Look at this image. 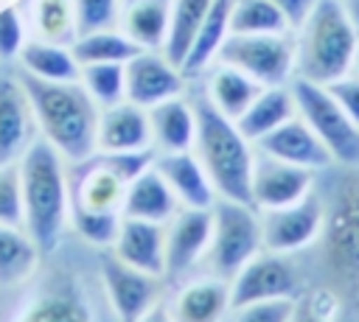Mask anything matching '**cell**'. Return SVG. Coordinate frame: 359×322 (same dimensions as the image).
Masks as SVG:
<instances>
[{
  "label": "cell",
  "instance_id": "cell-18",
  "mask_svg": "<svg viewBox=\"0 0 359 322\" xmlns=\"http://www.w3.org/2000/svg\"><path fill=\"white\" fill-rule=\"evenodd\" d=\"M109 249L123 263L165 280V224L123 216L118 238Z\"/></svg>",
  "mask_w": 359,
  "mask_h": 322
},
{
  "label": "cell",
  "instance_id": "cell-11",
  "mask_svg": "<svg viewBox=\"0 0 359 322\" xmlns=\"http://www.w3.org/2000/svg\"><path fill=\"white\" fill-rule=\"evenodd\" d=\"M258 213H261V235H264V249L266 252L297 255V252L314 246V241L320 238L323 199H320L317 188L294 204L258 210Z\"/></svg>",
  "mask_w": 359,
  "mask_h": 322
},
{
  "label": "cell",
  "instance_id": "cell-33",
  "mask_svg": "<svg viewBox=\"0 0 359 322\" xmlns=\"http://www.w3.org/2000/svg\"><path fill=\"white\" fill-rule=\"evenodd\" d=\"M34 25L45 42L73 45L79 36L73 0H34Z\"/></svg>",
  "mask_w": 359,
  "mask_h": 322
},
{
  "label": "cell",
  "instance_id": "cell-41",
  "mask_svg": "<svg viewBox=\"0 0 359 322\" xmlns=\"http://www.w3.org/2000/svg\"><path fill=\"white\" fill-rule=\"evenodd\" d=\"M22 22L14 6L0 8V62L14 59L22 50Z\"/></svg>",
  "mask_w": 359,
  "mask_h": 322
},
{
  "label": "cell",
  "instance_id": "cell-23",
  "mask_svg": "<svg viewBox=\"0 0 359 322\" xmlns=\"http://www.w3.org/2000/svg\"><path fill=\"white\" fill-rule=\"evenodd\" d=\"M151 146L157 151H188L196 143V112L194 101L177 95L149 109Z\"/></svg>",
  "mask_w": 359,
  "mask_h": 322
},
{
  "label": "cell",
  "instance_id": "cell-7",
  "mask_svg": "<svg viewBox=\"0 0 359 322\" xmlns=\"http://www.w3.org/2000/svg\"><path fill=\"white\" fill-rule=\"evenodd\" d=\"M289 90L294 95L297 115L325 143L334 157V165H359V126L342 112L328 87L294 76Z\"/></svg>",
  "mask_w": 359,
  "mask_h": 322
},
{
  "label": "cell",
  "instance_id": "cell-12",
  "mask_svg": "<svg viewBox=\"0 0 359 322\" xmlns=\"http://www.w3.org/2000/svg\"><path fill=\"white\" fill-rule=\"evenodd\" d=\"M213 235V207H180L165 224V283L191 277L208 255Z\"/></svg>",
  "mask_w": 359,
  "mask_h": 322
},
{
  "label": "cell",
  "instance_id": "cell-35",
  "mask_svg": "<svg viewBox=\"0 0 359 322\" xmlns=\"http://www.w3.org/2000/svg\"><path fill=\"white\" fill-rule=\"evenodd\" d=\"M81 84L98 106L121 104L126 101V64L121 62L81 64Z\"/></svg>",
  "mask_w": 359,
  "mask_h": 322
},
{
  "label": "cell",
  "instance_id": "cell-14",
  "mask_svg": "<svg viewBox=\"0 0 359 322\" xmlns=\"http://www.w3.org/2000/svg\"><path fill=\"white\" fill-rule=\"evenodd\" d=\"M314 179H317V171H309L258 151L252 162V182H250L252 207L272 210V207L294 204L314 190Z\"/></svg>",
  "mask_w": 359,
  "mask_h": 322
},
{
  "label": "cell",
  "instance_id": "cell-42",
  "mask_svg": "<svg viewBox=\"0 0 359 322\" xmlns=\"http://www.w3.org/2000/svg\"><path fill=\"white\" fill-rule=\"evenodd\" d=\"M334 101L342 106V112L359 126V73H348L331 84H325Z\"/></svg>",
  "mask_w": 359,
  "mask_h": 322
},
{
  "label": "cell",
  "instance_id": "cell-26",
  "mask_svg": "<svg viewBox=\"0 0 359 322\" xmlns=\"http://www.w3.org/2000/svg\"><path fill=\"white\" fill-rule=\"evenodd\" d=\"M171 28V0H129L123 34L143 50H163Z\"/></svg>",
  "mask_w": 359,
  "mask_h": 322
},
{
  "label": "cell",
  "instance_id": "cell-34",
  "mask_svg": "<svg viewBox=\"0 0 359 322\" xmlns=\"http://www.w3.org/2000/svg\"><path fill=\"white\" fill-rule=\"evenodd\" d=\"M36 244L17 227L0 224V283L22 280L36 263Z\"/></svg>",
  "mask_w": 359,
  "mask_h": 322
},
{
  "label": "cell",
  "instance_id": "cell-8",
  "mask_svg": "<svg viewBox=\"0 0 359 322\" xmlns=\"http://www.w3.org/2000/svg\"><path fill=\"white\" fill-rule=\"evenodd\" d=\"M216 59L261 87H280L294 78V39L289 34H227Z\"/></svg>",
  "mask_w": 359,
  "mask_h": 322
},
{
  "label": "cell",
  "instance_id": "cell-45",
  "mask_svg": "<svg viewBox=\"0 0 359 322\" xmlns=\"http://www.w3.org/2000/svg\"><path fill=\"white\" fill-rule=\"evenodd\" d=\"M342 6H345V11L351 14V20L356 22V28H359V0H342Z\"/></svg>",
  "mask_w": 359,
  "mask_h": 322
},
{
  "label": "cell",
  "instance_id": "cell-32",
  "mask_svg": "<svg viewBox=\"0 0 359 322\" xmlns=\"http://www.w3.org/2000/svg\"><path fill=\"white\" fill-rule=\"evenodd\" d=\"M289 17L272 0H233L230 34H289Z\"/></svg>",
  "mask_w": 359,
  "mask_h": 322
},
{
  "label": "cell",
  "instance_id": "cell-25",
  "mask_svg": "<svg viewBox=\"0 0 359 322\" xmlns=\"http://www.w3.org/2000/svg\"><path fill=\"white\" fill-rule=\"evenodd\" d=\"M230 8H233V0H213L194 42H191V50L182 62V76L185 78H196L219 53L222 42L227 39L230 34Z\"/></svg>",
  "mask_w": 359,
  "mask_h": 322
},
{
  "label": "cell",
  "instance_id": "cell-2",
  "mask_svg": "<svg viewBox=\"0 0 359 322\" xmlns=\"http://www.w3.org/2000/svg\"><path fill=\"white\" fill-rule=\"evenodd\" d=\"M20 84L31 101L34 118L53 143V148L70 162H81L98 151V104L81 81H48L22 70Z\"/></svg>",
  "mask_w": 359,
  "mask_h": 322
},
{
  "label": "cell",
  "instance_id": "cell-22",
  "mask_svg": "<svg viewBox=\"0 0 359 322\" xmlns=\"http://www.w3.org/2000/svg\"><path fill=\"white\" fill-rule=\"evenodd\" d=\"M180 199L174 196V190L168 188V182L163 179V174L151 165L143 174H137L129 188H126V199H123V216L129 218H143V221H157V224H168L177 210H180Z\"/></svg>",
  "mask_w": 359,
  "mask_h": 322
},
{
  "label": "cell",
  "instance_id": "cell-15",
  "mask_svg": "<svg viewBox=\"0 0 359 322\" xmlns=\"http://www.w3.org/2000/svg\"><path fill=\"white\" fill-rule=\"evenodd\" d=\"M182 70L163 50H140L126 62V101L151 109L185 92Z\"/></svg>",
  "mask_w": 359,
  "mask_h": 322
},
{
  "label": "cell",
  "instance_id": "cell-21",
  "mask_svg": "<svg viewBox=\"0 0 359 322\" xmlns=\"http://www.w3.org/2000/svg\"><path fill=\"white\" fill-rule=\"evenodd\" d=\"M151 146L149 109L132 101L104 106L98 115V151H143Z\"/></svg>",
  "mask_w": 359,
  "mask_h": 322
},
{
  "label": "cell",
  "instance_id": "cell-20",
  "mask_svg": "<svg viewBox=\"0 0 359 322\" xmlns=\"http://www.w3.org/2000/svg\"><path fill=\"white\" fill-rule=\"evenodd\" d=\"M34 109L20 78L0 76V165L17 162L31 146Z\"/></svg>",
  "mask_w": 359,
  "mask_h": 322
},
{
  "label": "cell",
  "instance_id": "cell-44",
  "mask_svg": "<svg viewBox=\"0 0 359 322\" xmlns=\"http://www.w3.org/2000/svg\"><path fill=\"white\" fill-rule=\"evenodd\" d=\"M137 322H177V319H174V314H171V308H168V300L163 297V300L154 302Z\"/></svg>",
  "mask_w": 359,
  "mask_h": 322
},
{
  "label": "cell",
  "instance_id": "cell-38",
  "mask_svg": "<svg viewBox=\"0 0 359 322\" xmlns=\"http://www.w3.org/2000/svg\"><path fill=\"white\" fill-rule=\"evenodd\" d=\"M76 8V31L93 34L107 31L118 22V0H73Z\"/></svg>",
  "mask_w": 359,
  "mask_h": 322
},
{
  "label": "cell",
  "instance_id": "cell-29",
  "mask_svg": "<svg viewBox=\"0 0 359 322\" xmlns=\"http://www.w3.org/2000/svg\"><path fill=\"white\" fill-rule=\"evenodd\" d=\"M20 62L22 70L48 78V81H79L81 78V64L76 62L73 50L67 45H56V42H25L20 50Z\"/></svg>",
  "mask_w": 359,
  "mask_h": 322
},
{
  "label": "cell",
  "instance_id": "cell-1",
  "mask_svg": "<svg viewBox=\"0 0 359 322\" xmlns=\"http://www.w3.org/2000/svg\"><path fill=\"white\" fill-rule=\"evenodd\" d=\"M314 188L323 199L317 288L337 300L339 316H359V165H331L317 174Z\"/></svg>",
  "mask_w": 359,
  "mask_h": 322
},
{
  "label": "cell",
  "instance_id": "cell-31",
  "mask_svg": "<svg viewBox=\"0 0 359 322\" xmlns=\"http://www.w3.org/2000/svg\"><path fill=\"white\" fill-rule=\"evenodd\" d=\"M70 50H73L79 64H95V62H121V64H126L143 48L137 42H132L126 34H118V31L107 28V31H93V34L76 36Z\"/></svg>",
  "mask_w": 359,
  "mask_h": 322
},
{
  "label": "cell",
  "instance_id": "cell-27",
  "mask_svg": "<svg viewBox=\"0 0 359 322\" xmlns=\"http://www.w3.org/2000/svg\"><path fill=\"white\" fill-rule=\"evenodd\" d=\"M261 90H264V87H261L255 78H250L247 73H241V70H236V67L219 62L216 70H213L210 78H208L205 95L210 98V104H213L222 115H227L230 120H238V118L244 115V109L255 101V95H258Z\"/></svg>",
  "mask_w": 359,
  "mask_h": 322
},
{
  "label": "cell",
  "instance_id": "cell-4",
  "mask_svg": "<svg viewBox=\"0 0 359 322\" xmlns=\"http://www.w3.org/2000/svg\"><path fill=\"white\" fill-rule=\"evenodd\" d=\"M20 176L28 235L39 252H53L70 216V188L62 154L50 140H31V146L20 157Z\"/></svg>",
  "mask_w": 359,
  "mask_h": 322
},
{
  "label": "cell",
  "instance_id": "cell-9",
  "mask_svg": "<svg viewBox=\"0 0 359 322\" xmlns=\"http://www.w3.org/2000/svg\"><path fill=\"white\" fill-rule=\"evenodd\" d=\"M303 294V274L292 263V255L261 249L230 277V311L264 300H297Z\"/></svg>",
  "mask_w": 359,
  "mask_h": 322
},
{
  "label": "cell",
  "instance_id": "cell-13",
  "mask_svg": "<svg viewBox=\"0 0 359 322\" xmlns=\"http://www.w3.org/2000/svg\"><path fill=\"white\" fill-rule=\"evenodd\" d=\"M67 188H70V207L121 213L129 179L118 171L115 160L107 151H101V154H90L81 162H73Z\"/></svg>",
  "mask_w": 359,
  "mask_h": 322
},
{
  "label": "cell",
  "instance_id": "cell-6",
  "mask_svg": "<svg viewBox=\"0 0 359 322\" xmlns=\"http://www.w3.org/2000/svg\"><path fill=\"white\" fill-rule=\"evenodd\" d=\"M264 249L261 213L236 199L213 202V235L205 255V272L230 280L250 258Z\"/></svg>",
  "mask_w": 359,
  "mask_h": 322
},
{
  "label": "cell",
  "instance_id": "cell-37",
  "mask_svg": "<svg viewBox=\"0 0 359 322\" xmlns=\"http://www.w3.org/2000/svg\"><path fill=\"white\" fill-rule=\"evenodd\" d=\"M25 221V204H22V176L20 162L0 165V224L20 227Z\"/></svg>",
  "mask_w": 359,
  "mask_h": 322
},
{
  "label": "cell",
  "instance_id": "cell-28",
  "mask_svg": "<svg viewBox=\"0 0 359 322\" xmlns=\"http://www.w3.org/2000/svg\"><path fill=\"white\" fill-rule=\"evenodd\" d=\"M17 322H93V311L76 286H56L36 294Z\"/></svg>",
  "mask_w": 359,
  "mask_h": 322
},
{
  "label": "cell",
  "instance_id": "cell-5",
  "mask_svg": "<svg viewBox=\"0 0 359 322\" xmlns=\"http://www.w3.org/2000/svg\"><path fill=\"white\" fill-rule=\"evenodd\" d=\"M194 112H196L194 151L202 168L208 171L216 196L252 204V196H250L252 162H255L252 143L241 134L236 120H230L210 104L205 92L194 98Z\"/></svg>",
  "mask_w": 359,
  "mask_h": 322
},
{
  "label": "cell",
  "instance_id": "cell-40",
  "mask_svg": "<svg viewBox=\"0 0 359 322\" xmlns=\"http://www.w3.org/2000/svg\"><path fill=\"white\" fill-rule=\"evenodd\" d=\"M292 322H339V305L325 288H314L297 300Z\"/></svg>",
  "mask_w": 359,
  "mask_h": 322
},
{
  "label": "cell",
  "instance_id": "cell-3",
  "mask_svg": "<svg viewBox=\"0 0 359 322\" xmlns=\"http://www.w3.org/2000/svg\"><path fill=\"white\" fill-rule=\"evenodd\" d=\"M294 39V76L331 84L356 67L359 28L345 11L342 0H314L306 20L297 25Z\"/></svg>",
  "mask_w": 359,
  "mask_h": 322
},
{
  "label": "cell",
  "instance_id": "cell-10",
  "mask_svg": "<svg viewBox=\"0 0 359 322\" xmlns=\"http://www.w3.org/2000/svg\"><path fill=\"white\" fill-rule=\"evenodd\" d=\"M101 286L107 294V302L118 322H137L154 302L165 297V280L146 274L129 263H123L112 249L101 255L98 263Z\"/></svg>",
  "mask_w": 359,
  "mask_h": 322
},
{
  "label": "cell",
  "instance_id": "cell-17",
  "mask_svg": "<svg viewBox=\"0 0 359 322\" xmlns=\"http://www.w3.org/2000/svg\"><path fill=\"white\" fill-rule=\"evenodd\" d=\"M255 148L261 154L278 157L283 162H292V165H300V168H309V171H317V174L334 165L331 151L325 148V143L314 134V129L300 115L289 118L286 123H280L278 129L264 134L255 143Z\"/></svg>",
  "mask_w": 359,
  "mask_h": 322
},
{
  "label": "cell",
  "instance_id": "cell-30",
  "mask_svg": "<svg viewBox=\"0 0 359 322\" xmlns=\"http://www.w3.org/2000/svg\"><path fill=\"white\" fill-rule=\"evenodd\" d=\"M210 3L213 0H171V28H168V39H165L163 53L177 67H182Z\"/></svg>",
  "mask_w": 359,
  "mask_h": 322
},
{
  "label": "cell",
  "instance_id": "cell-24",
  "mask_svg": "<svg viewBox=\"0 0 359 322\" xmlns=\"http://www.w3.org/2000/svg\"><path fill=\"white\" fill-rule=\"evenodd\" d=\"M294 115H297V104H294V95H292V90L286 84L264 87L255 95V101L244 109V115L236 120V126L255 146L264 134H269L272 129H278L280 123H286Z\"/></svg>",
  "mask_w": 359,
  "mask_h": 322
},
{
  "label": "cell",
  "instance_id": "cell-46",
  "mask_svg": "<svg viewBox=\"0 0 359 322\" xmlns=\"http://www.w3.org/2000/svg\"><path fill=\"white\" fill-rule=\"evenodd\" d=\"M353 70H356V73H359V53H356V67H353Z\"/></svg>",
  "mask_w": 359,
  "mask_h": 322
},
{
  "label": "cell",
  "instance_id": "cell-39",
  "mask_svg": "<svg viewBox=\"0 0 359 322\" xmlns=\"http://www.w3.org/2000/svg\"><path fill=\"white\" fill-rule=\"evenodd\" d=\"M300 300V297H297ZM297 300H264L230 311V322H292Z\"/></svg>",
  "mask_w": 359,
  "mask_h": 322
},
{
  "label": "cell",
  "instance_id": "cell-19",
  "mask_svg": "<svg viewBox=\"0 0 359 322\" xmlns=\"http://www.w3.org/2000/svg\"><path fill=\"white\" fill-rule=\"evenodd\" d=\"M154 168L163 174L174 196L180 199L182 207H213L219 199L213 190V182L208 171L202 168L199 157L194 148L188 151H160L154 157Z\"/></svg>",
  "mask_w": 359,
  "mask_h": 322
},
{
  "label": "cell",
  "instance_id": "cell-16",
  "mask_svg": "<svg viewBox=\"0 0 359 322\" xmlns=\"http://www.w3.org/2000/svg\"><path fill=\"white\" fill-rule=\"evenodd\" d=\"M168 308L177 322H222L230 316V280L219 274H191L174 283Z\"/></svg>",
  "mask_w": 359,
  "mask_h": 322
},
{
  "label": "cell",
  "instance_id": "cell-36",
  "mask_svg": "<svg viewBox=\"0 0 359 322\" xmlns=\"http://www.w3.org/2000/svg\"><path fill=\"white\" fill-rule=\"evenodd\" d=\"M70 221L76 227V232L101 249H109L118 238L123 213H112V210H84V207H70Z\"/></svg>",
  "mask_w": 359,
  "mask_h": 322
},
{
  "label": "cell",
  "instance_id": "cell-43",
  "mask_svg": "<svg viewBox=\"0 0 359 322\" xmlns=\"http://www.w3.org/2000/svg\"><path fill=\"white\" fill-rule=\"evenodd\" d=\"M286 17H289V22L297 28L303 20H306V14L311 11V6H314V0H272Z\"/></svg>",
  "mask_w": 359,
  "mask_h": 322
}]
</instances>
